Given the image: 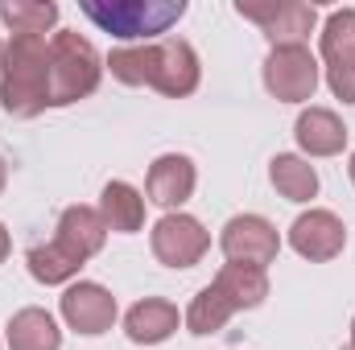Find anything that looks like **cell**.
<instances>
[{"mask_svg": "<svg viewBox=\"0 0 355 350\" xmlns=\"http://www.w3.org/2000/svg\"><path fill=\"white\" fill-rule=\"evenodd\" d=\"M62 334L46 309H21L8 317V350H58Z\"/></svg>", "mask_w": 355, "mask_h": 350, "instance_id": "18", "label": "cell"}, {"mask_svg": "<svg viewBox=\"0 0 355 350\" xmlns=\"http://www.w3.org/2000/svg\"><path fill=\"white\" fill-rule=\"evenodd\" d=\"M219 243H223L227 260L248 264V268H265V264H272L277 252H281L277 227H272L268 219H261V214H236V219L223 227Z\"/></svg>", "mask_w": 355, "mask_h": 350, "instance_id": "8", "label": "cell"}, {"mask_svg": "<svg viewBox=\"0 0 355 350\" xmlns=\"http://www.w3.org/2000/svg\"><path fill=\"white\" fill-rule=\"evenodd\" d=\"M265 87L268 95L285 99V103H302L314 99L318 91V62L306 46H281L265 58Z\"/></svg>", "mask_w": 355, "mask_h": 350, "instance_id": "7", "label": "cell"}, {"mask_svg": "<svg viewBox=\"0 0 355 350\" xmlns=\"http://www.w3.org/2000/svg\"><path fill=\"white\" fill-rule=\"evenodd\" d=\"M62 317L79 334H103L116 322V297L95 280H79L62 293Z\"/></svg>", "mask_w": 355, "mask_h": 350, "instance_id": "10", "label": "cell"}, {"mask_svg": "<svg viewBox=\"0 0 355 350\" xmlns=\"http://www.w3.org/2000/svg\"><path fill=\"white\" fill-rule=\"evenodd\" d=\"M4 181H8V165L0 161V190H4Z\"/></svg>", "mask_w": 355, "mask_h": 350, "instance_id": "24", "label": "cell"}, {"mask_svg": "<svg viewBox=\"0 0 355 350\" xmlns=\"http://www.w3.org/2000/svg\"><path fill=\"white\" fill-rule=\"evenodd\" d=\"M236 12L244 21H257L265 29V37L272 42V50L281 46H306V37L314 33L318 25V8L306 4V0H268V4H248L240 0Z\"/></svg>", "mask_w": 355, "mask_h": 350, "instance_id": "5", "label": "cell"}, {"mask_svg": "<svg viewBox=\"0 0 355 350\" xmlns=\"http://www.w3.org/2000/svg\"><path fill=\"white\" fill-rule=\"evenodd\" d=\"M352 347H355V322H352Z\"/></svg>", "mask_w": 355, "mask_h": 350, "instance_id": "26", "label": "cell"}, {"mask_svg": "<svg viewBox=\"0 0 355 350\" xmlns=\"http://www.w3.org/2000/svg\"><path fill=\"white\" fill-rule=\"evenodd\" d=\"M352 181H355V153H352Z\"/></svg>", "mask_w": 355, "mask_h": 350, "instance_id": "25", "label": "cell"}, {"mask_svg": "<svg viewBox=\"0 0 355 350\" xmlns=\"http://www.w3.org/2000/svg\"><path fill=\"white\" fill-rule=\"evenodd\" d=\"M215 288L227 297V305L240 313V309H257L268 297V276L265 268H248V264H223L219 276H215Z\"/></svg>", "mask_w": 355, "mask_h": 350, "instance_id": "16", "label": "cell"}, {"mask_svg": "<svg viewBox=\"0 0 355 350\" xmlns=\"http://www.w3.org/2000/svg\"><path fill=\"white\" fill-rule=\"evenodd\" d=\"M124 330H128L132 342L157 347V342H166V338L178 330V309L170 305V301H162V297H145V301H137V305L128 309Z\"/></svg>", "mask_w": 355, "mask_h": 350, "instance_id": "15", "label": "cell"}, {"mask_svg": "<svg viewBox=\"0 0 355 350\" xmlns=\"http://www.w3.org/2000/svg\"><path fill=\"white\" fill-rule=\"evenodd\" d=\"M0 62H4V42H0Z\"/></svg>", "mask_w": 355, "mask_h": 350, "instance_id": "27", "label": "cell"}, {"mask_svg": "<svg viewBox=\"0 0 355 350\" xmlns=\"http://www.w3.org/2000/svg\"><path fill=\"white\" fill-rule=\"evenodd\" d=\"M145 190H149V202L157 206H182L190 194H194V165L190 157L182 153H166L149 165V177H145Z\"/></svg>", "mask_w": 355, "mask_h": 350, "instance_id": "13", "label": "cell"}, {"mask_svg": "<svg viewBox=\"0 0 355 350\" xmlns=\"http://www.w3.org/2000/svg\"><path fill=\"white\" fill-rule=\"evenodd\" d=\"M107 66L128 87H153L162 95H174V99H182V95H190L198 87V54L182 37L112 50Z\"/></svg>", "mask_w": 355, "mask_h": 350, "instance_id": "1", "label": "cell"}, {"mask_svg": "<svg viewBox=\"0 0 355 350\" xmlns=\"http://www.w3.org/2000/svg\"><path fill=\"white\" fill-rule=\"evenodd\" d=\"M79 268H83V264L75 260L71 252H62L54 239H50V243H37V248L29 252V272H33V280H42V284H67Z\"/></svg>", "mask_w": 355, "mask_h": 350, "instance_id": "22", "label": "cell"}, {"mask_svg": "<svg viewBox=\"0 0 355 350\" xmlns=\"http://www.w3.org/2000/svg\"><path fill=\"white\" fill-rule=\"evenodd\" d=\"M232 305H227V297L215 288V284H207L194 301H190V313H186V326H190V334H215V330H223L227 322H232Z\"/></svg>", "mask_w": 355, "mask_h": 350, "instance_id": "21", "label": "cell"}, {"mask_svg": "<svg viewBox=\"0 0 355 350\" xmlns=\"http://www.w3.org/2000/svg\"><path fill=\"white\" fill-rule=\"evenodd\" d=\"M347 350H355V347H347Z\"/></svg>", "mask_w": 355, "mask_h": 350, "instance_id": "28", "label": "cell"}, {"mask_svg": "<svg viewBox=\"0 0 355 350\" xmlns=\"http://www.w3.org/2000/svg\"><path fill=\"white\" fill-rule=\"evenodd\" d=\"M79 8L87 12L103 33H116L124 42H137V37H157L170 25H178L182 12H186V0H112V4L83 0Z\"/></svg>", "mask_w": 355, "mask_h": 350, "instance_id": "4", "label": "cell"}, {"mask_svg": "<svg viewBox=\"0 0 355 350\" xmlns=\"http://www.w3.org/2000/svg\"><path fill=\"white\" fill-rule=\"evenodd\" d=\"M268 177H272L277 194H281V198H289V202H310V198L318 194V174H314V165H310V161H302V157H293V153L272 157Z\"/></svg>", "mask_w": 355, "mask_h": 350, "instance_id": "20", "label": "cell"}, {"mask_svg": "<svg viewBox=\"0 0 355 350\" xmlns=\"http://www.w3.org/2000/svg\"><path fill=\"white\" fill-rule=\"evenodd\" d=\"M289 243H293L297 256H306V260H314V264L335 260L343 252V243H347V227L331 210H310V214H302L289 227Z\"/></svg>", "mask_w": 355, "mask_h": 350, "instance_id": "11", "label": "cell"}, {"mask_svg": "<svg viewBox=\"0 0 355 350\" xmlns=\"http://www.w3.org/2000/svg\"><path fill=\"white\" fill-rule=\"evenodd\" d=\"M297 145H302L310 157H335V153H343V145H347V128H343V120H339L335 111H327V107H306V111L297 116Z\"/></svg>", "mask_w": 355, "mask_h": 350, "instance_id": "14", "label": "cell"}, {"mask_svg": "<svg viewBox=\"0 0 355 350\" xmlns=\"http://www.w3.org/2000/svg\"><path fill=\"white\" fill-rule=\"evenodd\" d=\"M0 103L8 116L33 120L50 107V42L12 37L0 62Z\"/></svg>", "mask_w": 355, "mask_h": 350, "instance_id": "2", "label": "cell"}, {"mask_svg": "<svg viewBox=\"0 0 355 350\" xmlns=\"http://www.w3.org/2000/svg\"><path fill=\"white\" fill-rule=\"evenodd\" d=\"M103 239H107V223H103L99 210H91V206H67V210H62L58 235H54V243H58L62 252H71L79 264H87L91 256L103 248Z\"/></svg>", "mask_w": 355, "mask_h": 350, "instance_id": "12", "label": "cell"}, {"mask_svg": "<svg viewBox=\"0 0 355 350\" xmlns=\"http://www.w3.org/2000/svg\"><path fill=\"white\" fill-rule=\"evenodd\" d=\"M99 214L107 223V231H141L145 223V198L128 185V181H107L99 194Z\"/></svg>", "mask_w": 355, "mask_h": 350, "instance_id": "17", "label": "cell"}, {"mask_svg": "<svg viewBox=\"0 0 355 350\" xmlns=\"http://www.w3.org/2000/svg\"><path fill=\"white\" fill-rule=\"evenodd\" d=\"M322 62L331 91L355 103V8H335L322 25Z\"/></svg>", "mask_w": 355, "mask_h": 350, "instance_id": "6", "label": "cell"}, {"mask_svg": "<svg viewBox=\"0 0 355 350\" xmlns=\"http://www.w3.org/2000/svg\"><path fill=\"white\" fill-rule=\"evenodd\" d=\"M4 256H8V231L0 227V264H4Z\"/></svg>", "mask_w": 355, "mask_h": 350, "instance_id": "23", "label": "cell"}, {"mask_svg": "<svg viewBox=\"0 0 355 350\" xmlns=\"http://www.w3.org/2000/svg\"><path fill=\"white\" fill-rule=\"evenodd\" d=\"M103 62L87 37L75 29H62L50 37V107H67L75 99H87L99 87Z\"/></svg>", "mask_w": 355, "mask_h": 350, "instance_id": "3", "label": "cell"}, {"mask_svg": "<svg viewBox=\"0 0 355 350\" xmlns=\"http://www.w3.org/2000/svg\"><path fill=\"white\" fill-rule=\"evenodd\" d=\"M0 21L12 29V37H46V29L58 21V4H50V0H0Z\"/></svg>", "mask_w": 355, "mask_h": 350, "instance_id": "19", "label": "cell"}, {"mask_svg": "<svg viewBox=\"0 0 355 350\" xmlns=\"http://www.w3.org/2000/svg\"><path fill=\"white\" fill-rule=\"evenodd\" d=\"M149 243H153V256L166 268H190V264L202 260V252L211 248V235L190 214H166V219H157Z\"/></svg>", "mask_w": 355, "mask_h": 350, "instance_id": "9", "label": "cell"}]
</instances>
